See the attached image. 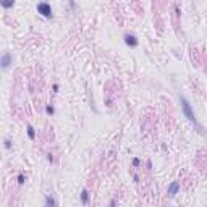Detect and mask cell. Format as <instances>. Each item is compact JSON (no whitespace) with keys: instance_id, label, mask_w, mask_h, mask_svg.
<instances>
[{"instance_id":"obj_2","label":"cell","mask_w":207,"mask_h":207,"mask_svg":"<svg viewBox=\"0 0 207 207\" xmlns=\"http://www.w3.org/2000/svg\"><path fill=\"white\" fill-rule=\"evenodd\" d=\"M36 10H37V13H39V15L44 16V18H47V20L54 18V12H52L50 3H47V2H39V3L36 5Z\"/></svg>"},{"instance_id":"obj_11","label":"cell","mask_w":207,"mask_h":207,"mask_svg":"<svg viewBox=\"0 0 207 207\" xmlns=\"http://www.w3.org/2000/svg\"><path fill=\"white\" fill-rule=\"evenodd\" d=\"M16 180H18V185H25V181H26V177H25L23 173H20Z\"/></svg>"},{"instance_id":"obj_12","label":"cell","mask_w":207,"mask_h":207,"mask_svg":"<svg viewBox=\"0 0 207 207\" xmlns=\"http://www.w3.org/2000/svg\"><path fill=\"white\" fill-rule=\"evenodd\" d=\"M139 165H141V160H139L138 157H134V159H133V167H134V168H138Z\"/></svg>"},{"instance_id":"obj_4","label":"cell","mask_w":207,"mask_h":207,"mask_svg":"<svg viewBox=\"0 0 207 207\" xmlns=\"http://www.w3.org/2000/svg\"><path fill=\"white\" fill-rule=\"evenodd\" d=\"M0 65H2V70H7V68L12 65V54H10V52H3L2 60H0Z\"/></svg>"},{"instance_id":"obj_1","label":"cell","mask_w":207,"mask_h":207,"mask_svg":"<svg viewBox=\"0 0 207 207\" xmlns=\"http://www.w3.org/2000/svg\"><path fill=\"white\" fill-rule=\"evenodd\" d=\"M180 104H181V112H183V115H185L186 118H188L189 122H191L193 125L198 128L199 133H202V126L199 125L198 118H196V113L193 112V107H191V104L188 102V99H185V97H181V96H180Z\"/></svg>"},{"instance_id":"obj_9","label":"cell","mask_w":207,"mask_h":207,"mask_svg":"<svg viewBox=\"0 0 207 207\" xmlns=\"http://www.w3.org/2000/svg\"><path fill=\"white\" fill-rule=\"evenodd\" d=\"M0 5H2L3 8H12V7L15 5V2H13V0H8V2H2Z\"/></svg>"},{"instance_id":"obj_8","label":"cell","mask_w":207,"mask_h":207,"mask_svg":"<svg viewBox=\"0 0 207 207\" xmlns=\"http://www.w3.org/2000/svg\"><path fill=\"white\" fill-rule=\"evenodd\" d=\"M28 136H29V139H36V130L31 125H28Z\"/></svg>"},{"instance_id":"obj_3","label":"cell","mask_w":207,"mask_h":207,"mask_svg":"<svg viewBox=\"0 0 207 207\" xmlns=\"http://www.w3.org/2000/svg\"><path fill=\"white\" fill-rule=\"evenodd\" d=\"M178 191H180V183H178V181H172L170 185H168V188H167V194L170 196V198H173V196L178 194Z\"/></svg>"},{"instance_id":"obj_16","label":"cell","mask_w":207,"mask_h":207,"mask_svg":"<svg viewBox=\"0 0 207 207\" xmlns=\"http://www.w3.org/2000/svg\"><path fill=\"white\" fill-rule=\"evenodd\" d=\"M52 89H54V92H58V89H60V86H58V84H54V88H52Z\"/></svg>"},{"instance_id":"obj_17","label":"cell","mask_w":207,"mask_h":207,"mask_svg":"<svg viewBox=\"0 0 207 207\" xmlns=\"http://www.w3.org/2000/svg\"><path fill=\"white\" fill-rule=\"evenodd\" d=\"M47 159H49V162H54V155L52 154H47Z\"/></svg>"},{"instance_id":"obj_7","label":"cell","mask_w":207,"mask_h":207,"mask_svg":"<svg viewBox=\"0 0 207 207\" xmlns=\"http://www.w3.org/2000/svg\"><path fill=\"white\" fill-rule=\"evenodd\" d=\"M81 202H83V204H88V202H89V191H88V189H83V191H81Z\"/></svg>"},{"instance_id":"obj_10","label":"cell","mask_w":207,"mask_h":207,"mask_svg":"<svg viewBox=\"0 0 207 207\" xmlns=\"http://www.w3.org/2000/svg\"><path fill=\"white\" fill-rule=\"evenodd\" d=\"M46 113H47V115H54V113H55V109H54L52 105H46Z\"/></svg>"},{"instance_id":"obj_6","label":"cell","mask_w":207,"mask_h":207,"mask_svg":"<svg viewBox=\"0 0 207 207\" xmlns=\"http://www.w3.org/2000/svg\"><path fill=\"white\" fill-rule=\"evenodd\" d=\"M46 207H57V201L54 196H46Z\"/></svg>"},{"instance_id":"obj_14","label":"cell","mask_w":207,"mask_h":207,"mask_svg":"<svg viewBox=\"0 0 207 207\" xmlns=\"http://www.w3.org/2000/svg\"><path fill=\"white\" fill-rule=\"evenodd\" d=\"M109 207H117V198H112V199H110Z\"/></svg>"},{"instance_id":"obj_15","label":"cell","mask_w":207,"mask_h":207,"mask_svg":"<svg viewBox=\"0 0 207 207\" xmlns=\"http://www.w3.org/2000/svg\"><path fill=\"white\" fill-rule=\"evenodd\" d=\"M175 15H177V16L181 15V13H180V8H178V5H175Z\"/></svg>"},{"instance_id":"obj_5","label":"cell","mask_w":207,"mask_h":207,"mask_svg":"<svg viewBox=\"0 0 207 207\" xmlns=\"http://www.w3.org/2000/svg\"><path fill=\"white\" fill-rule=\"evenodd\" d=\"M125 44L128 47H138L139 46V41L134 34H125Z\"/></svg>"},{"instance_id":"obj_18","label":"cell","mask_w":207,"mask_h":207,"mask_svg":"<svg viewBox=\"0 0 207 207\" xmlns=\"http://www.w3.org/2000/svg\"><path fill=\"white\" fill-rule=\"evenodd\" d=\"M146 165H147V168H152V162H151V160H147Z\"/></svg>"},{"instance_id":"obj_13","label":"cell","mask_w":207,"mask_h":207,"mask_svg":"<svg viewBox=\"0 0 207 207\" xmlns=\"http://www.w3.org/2000/svg\"><path fill=\"white\" fill-rule=\"evenodd\" d=\"M3 146H5V149H12V141L5 139V141H3Z\"/></svg>"}]
</instances>
